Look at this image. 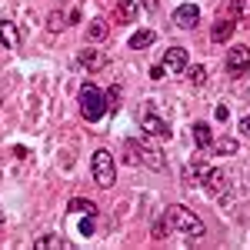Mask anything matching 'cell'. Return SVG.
Instances as JSON below:
<instances>
[{
    "label": "cell",
    "mask_w": 250,
    "mask_h": 250,
    "mask_svg": "<svg viewBox=\"0 0 250 250\" xmlns=\"http://www.w3.org/2000/svg\"><path fill=\"white\" fill-rule=\"evenodd\" d=\"M197 184L210 193V197H224L227 187H230V170H227V167H207V173H204Z\"/></svg>",
    "instance_id": "5"
},
{
    "label": "cell",
    "mask_w": 250,
    "mask_h": 250,
    "mask_svg": "<svg viewBox=\"0 0 250 250\" xmlns=\"http://www.w3.org/2000/svg\"><path fill=\"white\" fill-rule=\"evenodd\" d=\"M0 224H3V210H0Z\"/></svg>",
    "instance_id": "29"
},
{
    "label": "cell",
    "mask_w": 250,
    "mask_h": 250,
    "mask_svg": "<svg viewBox=\"0 0 250 250\" xmlns=\"http://www.w3.org/2000/svg\"><path fill=\"white\" fill-rule=\"evenodd\" d=\"M170 74H184L187 67H190V54L184 50V47H167V54H164V60H160Z\"/></svg>",
    "instance_id": "9"
},
{
    "label": "cell",
    "mask_w": 250,
    "mask_h": 250,
    "mask_svg": "<svg viewBox=\"0 0 250 250\" xmlns=\"http://www.w3.org/2000/svg\"><path fill=\"white\" fill-rule=\"evenodd\" d=\"M170 20H173V27H180V30H193L200 23V7L197 3H180Z\"/></svg>",
    "instance_id": "8"
},
{
    "label": "cell",
    "mask_w": 250,
    "mask_h": 250,
    "mask_svg": "<svg viewBox=\"0 0 250 250\" xmlns=\"http://www.w3.org/2000/svg\"><path fill=\"white\" fill-rule=\"evenodd\" d=\"M213 147H217V154H220V157H230V154H237V150H240L233 137H224V140H213Z\"/></svg>",
    "instance_id": "19"
},
{
    "label": "cell",
    "mask_w": 250,
    "mask_h": 250,
    "mask_svg": "<svg viewBox=\"0 0 250 250\" xmlns=\"http://www.w3.org/2000/svg\"><path fill=\"white\" fill-rule=\"evenodd\" d=\"M120 17H124V20H134L137 17V3H134V0H120Z\"/></svg>",
    "instance_id": "24"
},
{
    "label": "cell",
    "mask_w": 250,
    "mask_h": 250,
    "mask_svg": "<svg viewBox=\"0 0 250 250\" xmlns=\"http://www.w3.org/2000/svg\"><path fill=\"white\" fill-rule=\"evenodd\" d=\"M67 210H70V213H100L94 204H90V200H83V197H74V200L67 204Z\"/></svg>",
    "instance_id": "18"
},
{
    "label": "cell",
    "mask_w": 250,
    "mask_h": 250,
    "mask_svg": "<svg viewBox=\"0 0 250 250\" xmlns=\"http://www.w3.org/2000/svg\"><path fill=\"white\" fill-rule=\"evenodd\" d=\"M140 3H144L147 10H157V3H160V0H140Z\"/></svg>",
    "instance_id": "28"
},
{
    "label": "cell",
    "mask_w": 250,
    "mask_h": 250,
    "mask_svg": "<svg viewBox=\"0 0 250 250\" xmlns=\"http://www.w3.org/2000/svg\"><path fill=\"white\" fill-rule=\"evenodd\" d=\"M34 250H70V244L60 240V237H54V233H43V237L34 240Z\"/></svg>",
    "instance_id": "14"
},
{
    "label": "cell",
    "mask_w": 250,
    "mask_h": 250,
    "mask_svg": "<svg viewBox=\"0 0 250 250\" xmlns=\"http://www.w3.org/2000/svg\"><path fill=\"white\" fill-rule=\"evenodd\" d=\"M164 74H167V67H164V63H154V67H150V80H160Z\"/></svg>",
    "instance_id": "25"
},
{
    "label": "cell",
    "mask_w": 250,
    "mask_h": 250,
    "mask_svg": "<svg viewBox=\"0 0 250 250\" xmlns=\"http://www.w3.org/2000/svg\"><path fill=\"white\" fill-rule=\"evenodd\" d=\"M240 134H247V137H250V114L240 120Z\"/></svg>",
    "instance_id": "26"
},
{
    "label": "cell",
    "mask_w": 250,
    "mask_h": 250,
    "mask_svg": "<svg viewBox=\"0 0 250 250\" xmlns=\"http://www.w3.org/2000/svg\"><path fill=\"white\" fill-rule=\"evenodd\" d=\"M190 134H193V144H197L200 150H210V147H213V130L204 124V120H200V124H193Z\"/></svg>",
    "instance_id": "11"
},
{
    "label": "cell",
    "mask_w": 250,
    "mask_h": 250,
    "mask_svg": "<svg viewBox=\"0 0 250 250\" xmlns=\"http://www.w3.org/2000/svg\"><path fill=\"white\" fill-rule=\"evenodd\" d=\"M90 173H94V184L97 187H114L117 184V167H114V157L107 150H97L90 157Z\"/></svg>",
    "instance_id": "4"
},
{
    "label": "cell",
    "mask_w": 250,
    "mask_h": 250,
    "mask_svg": "<svg viewBox=\"0 0 250 250\" xmlns=\"http://www.w3.org/2000/svg\"><path fill=\"white\" fill-rule=\"evenodd\" d=\"M124 157L130 160V164H147V167H154V170H167V164H164V154L150 147V140H124Z\"/></svg>",
    "instance_id": "3"
},
{
    "label": "cell",
    "mask_w": 250,
    "mask_h": 250,
    "mask_svg": "<svg viewBox=\"0 0 250 250\" xmlns=\"http://www.w3.org/2000/svg\"><path fill=\"white\" fill-rule=\"evenodd\" d=\"M67 23H70V17H67L63 10H50V14H47V27H50L54 34H60V30H67Z\"/></svg>",
    "instance_id": "16"
},
{
    "label": "cell",
    "mask_w": 250,
    "mask_h": 250,
    "mask_svg": "<svg viewBox=\"0 0 250 250\" xmlns=\"http://www.w3.org/2000/svg\"><path fill=\"white\" fill-rule=\"evenodd\" d=\"M230 14H233V20L247 17L250 14V0H230Z\"/></svg>",
    "instance_id": "21"
},
{
    "label": "cell",
    "mask_w": 250,
    "mask_h": 250,
    "mask_svg": "<svg viewBox=\"0 0 250 250\" xmlns=\"http://www.w3.org/2000/svg\"><path fill=\"white\" fill-rule=\"evenodd\" d=\"M77 63L83 67V70L97 74V70H104V67H107V57H104V54H97L94 47H87V50H80V54H77Z\"/></svg>",
    "instance_id": "10"
},
{
    "label": "cell",
    "mask_w": 250,
    "mask_h": 250,
    "mask_svg": "<svg viewBox=\"0 0 250 250\" xmlns=\"http://www.w3.org/2000/svg\"><path fill=\"white\" fill-rule=\"evenodd\" d=\"M107 34H110V30H107V20H94V23L87 27V40H90V43H97V40H107Z\"/></svg>",
    "instance_id": "17"
},
{
    "label": "cell",
    "mask_w": 250,
    "mask_h": 250,
    "mask_svg": "<svg viewBox=\"0 0 250 250\" xmlns=\"http://www.w3.org/2000/svg\"><path fill=\"white\" fill-rule=\"evenodd\" d=\"M140 130H144L147 137H160V140H167V137H170V124H167L164 117L144 110V114H140Z\"/></svg>",
    "instance_id": "7"
},
{
    "label": "cell",
    "mask_w": 250,
    "mask_h": 250,
    "mask_svg": "<svg viewBox=\"0 0 250 250\" xmlns=\"http://www.w3.org/2000/svg\"><path fill=\"white\" fill-rule=\"evenodd\" d=\"M154 40H157L154 27H140V30H137L134 37L127 40V43H130V50H144V47H150V43H154Z\"/></svg>",
    "instance_id": "13"
},
{
    "label": "cell",
    "mask_w": 250,
    "mask_h": 250,
    "mask_svg": "<svg viewBox=\"0 0 250 250\" xmlns=\"http://www.w3.org/2000/svg\"><path fill=\"white\" fill-rule=\"evenodd\" d=\"M107 100H110V110H114V107H120V100H124V87H120V83H114V87L107 90Z\"/></svg>",
    "instance_id": "23"
},
{
    "label": "cell",
    "mask_w": 250,
    "mask_h": 250,
    "mask_svg": "<svg viewBox=\"0 0 250 250\" xmlns=\"http://www.w3.org/2000/svg\"><path fill=\"white\" fill-rule=\"evenodd\" d=\"M187 74H190L193 87H204V83H207V67H200V63H197V67H187Z\"/></svg>",
    "instance_id": "20"
},
{
    "label": "cell",
    "mask_w": 250,
    "mask_h": 250,
    "mask_svg": "<svg viewBox=\"0 0 250 250\" xmlns=\"http://www.w3.org/2000/svg\"><path fill=\"white\" fill-rule=\"evenodd\" d=\"M164 224H167V233H180V237H204L207 233V224L180 204H170L164 210Z\"/></svg>",
    "instance_id": "1"
},
{
    "label": "cell",
    "mask_w": 250,
    "mask_h": 250,
    "mask_svg": "<svg viewBox=\"0 0 250 250\" xmlns=\"http://www.w3.org/2000/svg\"><path fill=\"white\" fill-rule=\"evenodd\" d=\"M224 67H227V74H230V77L247 74V67H250V50L244 47V43L230 47V50H227V57H224Z\"/></svg>",
    "instance_id": "6"
},
{
    "label": "cell",
    "mask_w": 250,
    "mask_h": 250,
    "mask_svg": "<svg viewBox=\"0 0 250 250\" xmlns=\"http://www.w3.org/2000/svg\"><path fill=\"white\" fill-rule=\"evenodd\" d=\"M0 40H3L10 50L20 47V34H17V23H14V20H0Z\"/></svg>",
    "instance_id": "12"
},
{
    "label": "cell",
    "mask_w": 250,
    "mask_h": 250,
    "mask_svg": "<svg viewBox=\"0 0 250 250\" xmlns=\"http://www.w3.org/2000/svg\"><path fill=\"white\" fill-rule=\"evenodd\" d=\"M94 230H97V213H83V220H80V233L90 237Z\"/></svg>",
    "instance_id": "22"
},
{
    "label": "cell",
    "mask_w": 250,
    "mask_h": 250,
    "mask_svg": "<svg viewBox=\"0 0 250 250\" xmlns=\"http://www.w3.org/2000/svg\"><path fill=\"white\" fill-rule=\"evenodd\" d=\"M233 23H237V20H217L213 30H210V40H213V43H227L230 34H233Z\"/></svg>",
    "instance_id": "15"
},
{
    "label": "cell",
    "mask_w": 250,
    "mask_h": 250,
    "mask_svg": "<svg viewBox=\"0 0 250 250\" xmlns=\"http://www.w3.org/2000/svg\"><path fill=\"white\" fill-rule=\"evenodd\" d=\"M77 104H80V114H83V120H90V124H97V120H104V117L110 114L107 90H100L97 83H83V87H80Z\"/></svg>",
    "instance_id": "2"
},
{
    "label": "cell",
    "mask_w": 250,
    "mask_h": 250,
    "mask_svg": "<svg viewBox=\"0 0 250 250\" xmlns=\"http://www.w3.org/2000/svg\"><path fill=\"white\" fill-rule=\"evenodd\" d=\"M227 117H230V110H227V107L220 104V107H217V120H227Z\"/></svg>",
    "instance_id": "27"
}]
</instances>
